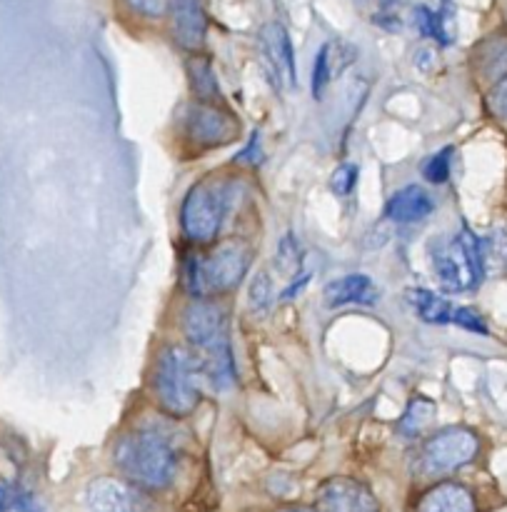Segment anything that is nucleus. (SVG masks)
Masks as SVG:
<instances>
[{
  "label": "nucleus",
  "mask_w": 507,
  "mask_h": 512,
  "mask_svg": "<svg viewBox=\"0 0 507 512\" xmlns=\"http://www.w3.org/2000/svg\"><path fill=\"white\" fill-rule=\"evenodd\" d=\"M490 110H493L498 118L507 120V75L495 85L493 93H490Z\"/></svg>",
  "instance_id": "nucleus-30"
},
{
  "label": "nucleus",
  "mask_w": 507,
  "mask_h": 512,
  "mask_svg": "<svg viewBox=\"0 0 507 512\" xmlns=\"http://www.w3.org/2000/svg\"><path fill=\"white\" fill-rule=\"evenodd\" d=\"M355 183H358V168L355 165H340L333 178H330V190L340 198H348L355 190Z\"/></svg>",
  "instance_id": "nucleus-26"
},
{
  "label": "nucleus",
  "mask_w": 507,
  "mask_h": 512,
  "mask_svg": "<svg viewBox=\"0 0 507 512\" xmlns=\"http://www.w3.org/2000/svg\"><path fill=\"white\" fill-rule=\"evenodd\" d=\"M433 415H435V405L430 403V400L418 398L413 405H410L408 413L403 415V420H400V433L408 435V438H415V435L423 433V428L430 423Z\"/></svg>",
  "instance_id": "nucleus-20"
},
{
  "label": "nucleus",
  "mask_w": 507,
  "mask_h": 512,
  "mask_svg": "<svg viewBox=\"0 0 507 512\" xmlns=\"http://www.w3.org/2000/svg\"><path fill=\"white\" fill-rule=\"evenodd\" d=\"M183 123L190 138L205 148H218V145L230 143L238 135V123L233 120V115L205 103L190 105Z\"/></svg>",
  "instance_id": "nucleus-8"
},
{
  "label": "nucleus",
  "mask_w": 507,
  "mask_h": 512,
  "mask_svg": "<svg viewBox=\"0 0 507 512\" xmlns=\"http://www.w3.org/2000/svg\"><path fill=\"white\" fill-rule=\"evenodd\" d=\"M3 512H45V510L43 505H40L35 498H30V495H18V498H13L8 505H5Z\"/></svg>",
  "instance_id": "nucleus-31"
},
{
  "label": "nucleus",
  "mask_w": 507,
  "mask_h": 512,
  "mask_svg": "<svg viewBox=\"0 0 507 512\" xmlns=\"http://www.w3.org/2000/svg\"><path fill=\"white\" fill-rule=\"evenodd\" d=\"M248 303L253 310H265L273 303V280H270L268 270H260L255 273L253 283L248 290Z\"/></svg>",
  "instance_id": "nucleus-23"
},
{
  "label": "nucleus",
  "mask_w": 507,
  "mask_h": 512,
  "mask_svg": "<svg viewBox=\"0 0 507 512\" xmlns=\"http://www.w3.org/2000/svg\"><path fill=\"white\" fill-rule=\"evenodd\" d=\"M170 15H173V33L183 48L198 50L208 33V20L200 0H170Z\"/></svg>",
  "instance_id": "nucleus-11"
},
{
  "label": "nucleus",
  "mask_w": 507,
  "mask_h": 512,
  "mask_svg": "<svg viewBox=\"0 0 507 512\" xmlns=\"http://www.w3.org/2000/svg\"><path fill=\"white\" fill-rule=\"evenodd\" d=\"M320 512H380L375 495L353 478H335L320 488Z\"/></svg>",
  "instance_id": "nucleus-9"
},
{
  "label": "nucleus",
  "mask_w": 507,
  "mask_h": 512,
  "mask_svg": "<svg viewBox=\"0 0 507 512\" xmlns=\"http://www.w3.org/2000/svg\"><path fill=\"white\" fill-rule=\"evenodd\" d=\"M115 465L133 485L145 490H163L173 483L175 450L168 438L155 430H138L115 445Z\"/></svg>",
  "instance_id": "nucleus-1"
},
{
  "label": "nucleus",
  "mask_w": 507,
  "mask_h": 512,
  "mask_svg": "<svg viewBox=\"0 0 507 512\" xmlns=\"http://www.w3.org/2000/svg\"><path fill=\"white\" fill-rule=\"evenodd\" d=\"M483 258H485V270L493 265L495 270L500 268H507V238L503 235L500 238V233L490 235L488 240H483Z\"/></svg>",
  "instance_id": "nucleus-25"
},
{
  "label": "nucleus",
  "mask_w": 507,
  "mask_h": 512,
  "mask_svg": "<svg viewBox=\"0 0 507 512\" xmlns=\"http://www.w3.org/2000/svg\"><path fill=\"white\" fill-rule=\"evenodd\" d=\"M418 512H475V500L463 485L443 483L420 500Z\"/></svg>",
  "instance_id": "nucleus-17"
},
{
  "label": "nucleus",
  "mask_w": 507,
  "mask_h": 512,
  "mask_svg": "<svg viewBox=\"0 0 507 512\" xmlns=\"http://www.w3.org/2000/svg\"><path fill=\"white\" fill-rule=\"evenodd\" d=\"M183 335L195 353L228 340V320L223 308L210 300H193L183 310Z\"/></svg>",
  "instance_id": "nucleus-7"
},
{
  "label": "nucleus",
  "mask_w": 507,
  "mask_h": 512,
  "mask_svg": "<svg viewBox=\"0 0 507 512\" xmlns=\"http://www.w3.org/2000/svg\"><path fill=\"white\" fill-rule=\"evenodd\" d=\"M238 163L243 165H258L260 160H263V148H260V135L253 133L250 135L248 145H245V150H240L238 153Z\"/></svg>",
  "instance_id": "nucleus-29"
},
{
  "label": "nucleus",
  "mask_w": 507,
  "mask_h": 512,
  "mask_svg": "<svg viewBox=\"0 0 507 512\" xmlns=\"http://www.w3.org/2000/svg\"><path fill=\"white\" fill-rule=\"evenodd\" d=\"M300 263H303V250H300L298 238H295L293 233H288L283 240H280L278 260H275V265H278L280 273L290 275V278H293V275L298 278Z\"/></svg>",
  "instance_id": "nucleus-21"
},
{
  "label": "nucleus",
  "mask_w": 507,
  "mask_h": 512,
  "mask_svg": "<svg viewBox=\"0 0 507 512\" xmlns=\"http://www.w3.org/2000/svg\"><path fill=\"white\" fill-rule=\"evenodd\" d=\"M478 455V438L468 428H448L433 435L418 453V473L425 478L448 475L468 465Z\"/></svg>",
  "instance_id": "nucleus-6"
},
{
  "label": "nucleus",
  "mask_w": 507,
  "mask_h": 512,
  "mask_svg": "<svg viewBox=\"0 0 507 512\" xmlns=\"http://www.w3.org/2000/svg\"><path fill=\"white\" fill-rule=\"evenodd\" d=\"M263 50L265 63L270 65L275 75V83L295 85V50L290 43L288 30L280 23H268L263 30Z\"/></svg>",
  "instance_id": "nucleus-10"
},
{
  "label": "nucleus",
  "mask_w": 507,
  "mask_h": 512,
  "mask_svg": "<svg viewBox=\"0 0 507 512\" xmlns=\"http://www.w3.org/2000/svg\"><path fill=\"white\" fill-rule=\"evenodd\" d=\"M225 220V193L213 183H198L188 190L180 208V225L193 243H210L218 238Z\"/></svg>",
  "instance_id": "nucleus-5"
},
{
  "label": "nucleus",
  "mask_w": 507,
  "mask_h": 512,
  "mask_svg": "<svg viewBox=\"0 0 507 512\" xmlns=\"http://www.w3.org/2000/svg\"><path fill=\"white\" fill-rule=\"evenodd\" d=\"M190 75H193V88L200 98L208 100L210 95L218 93V88H215L213 68H210L208 60H195V63H190Z\"/></svg>",
  "instance_id": "nucleus-24"
},
{
  "label": "nucleus",
  "mask_w": 507,
  "mask_h": 512,
  "mask_svg": "<svg viewBox=\"0 0 507 512\" xmlns=\"http://www.w3.org/2000/svg\"><path fill=\"white\" fill-rule=\"evenodd\" d=\"M5 505H8V490H5V485L0 483V512L5 510Z\"/></svg>",
  "instance_id": "nucleus-32"
},
{
  "label": "nucleus",
  "mask_w": 507,
  "mask_h": 512,
  "mask_svg": "<svg viewBox=\"0 0 507 512\" xmlns=\"http://www.w3.org/2000/svg\"><path fill=\"white\" fill-rule=\"evenodd\" d=\"M435 210L433 198L420 185H405L398 193L390 195L388 205H385V218L393 223H420L428 218Z\"/></svg>",
  "instance_id": "nucleus-12"
},
{
  "label": "nucleus",
  "mask_w": 507,
  "mask_h": 512,
  "mask_svg": "<svg viewBox=\"0 0 507 512\" xmlns=\"http://www.w3.org/2000/svg\"><path fill=\"white\" fill-rule=\"evenodd\" d=\"M198 370L203 378H208V383L218 390L233 388L235 383V360H233V348H230V340L223 343H215L210 348L198 350L193 355Z\"/></svg>",
  "instance_id": "nucleus-13"
},
{
  "label": "nucleus",
  "mask_w": 507,
  "mask_h": 512,
  "mask_svg": "<svg viewBox=\"0 0 507 512\" xmlns=\"http://www.w3.org/2000/svg\"><path fill=\"white\" fill-rule=\"evenodd\" d=\"M355 60V48H350L348 43H340V40H330L320 48L318 58H315L313 68V95L315 98H323L325 88L330 85V80L338 73H343L350 63Z\"/></svg>",
  "instance_id": "nucleus-15"
},
{
  "label": "nucleus",
  "mask_w": 507,
  "mask_h": 512,
  "mask_svg": "<svg viewBox=\"0 0 507 512\" xmlns=\"http://www.w3.org/2000/svg\"><path fill=\"white\" fill-rule=\"evenodd\" d=\"M450 168H453V148H443L425 160L423 175L428 183L440 185L450 178Z\"/></svg>",
  "instance_id": "nucleus-22"
},
{
  "label": "nucleus",
  "mask_w": 507,
  "mask_h": 512,
  "mask_svg": "<svg viewBox=\"0 0 507 512\" xmlns=\"http://www.w3.org/2000/svg\"><path fill=\"white\" fill-rule=\"evenodd\" d=\"M283 512H315V510H310V508H288V510H283Z\"/></svg>",
  "instance_id": "nucleus-33"
},
{
  "label": "nucleus",
  "mask_w": 507,
  "mask_h": 512,
  "mask_svg": "<svg viewBox=\"0 0 507 512\" xmlns=\"http://www.w3.org/2000/svg\"><path fill=\"white\" fill-rule=\"evenodd\" d=\"M415 20H418L420 33L435 38L440 45H450L455 40V5L450 0H443V8L418 5Z\"/></svg>",
  "instance_id": "nucleus-16"
},
{
  "label": "nucleus",
  "mask_w": 507,
  "mask_h": 512,
  "mask_svg": "<svg viewBox=\"0 0 507 512\" xmlns=\"http://www.w3.org/2000/svg\"><path fill=\"white\" fill-rule=\"evenodd\" d=\"M250 250L243 243H225L208 260H185L183 283L193 298L203 300L213 293L233 290L248 273Z\"/></svg>",
  "instance_id": "nucleus-4"
},
{
  "label": "nucleus",
  "mask_w": 507,
  "mask_h": 512,
  "mask_svg": "<svg viewBox=\"0 0 507 512\" xmlns=\"http://www.w3.org/2000/svg\"><path fill=\"white\" fill-rule=\"evenodd\" d=\"M453 323L460 325V328H465V330H473V333H480V335L488 333V325H485L483 315H480L478 310H473V308H458V310H455Z\"/></svg>",
  "instance_id": "nucleus-27"
},
{
  "label": "nucleus",
  "mask_w": 507,
  "mask_h": 512,
  "mask_svg": "<svg viewBox=\"0 0 507 512\" xmlns=\"http://www.w3.org/2000/svg\"><path fill=\"white\" fill-rule=\"evenodd\" d=\"M408 300L415 310H418L420 318L425 323H433V325H448L453 323L455 318V305L450 300L440 298L438 293H430V290H408Z\"/></svg>",
  "instance_id": "nucleus-19"
},
{
  "label": "nucleus",
  "mask_w": 507,
  "mask_h": 512,
  "mask_svg": "<svg viewBox=\"0 0 507 512\" xmlns=\"http://www.w3.org/2000/svg\"><path fill=\"white\" fill-rule=\"evenodd\" d=\"M200 370L190 353H185L178 345H165L155 360L153 388L155 398L170 415H190L198 408Z\"/></svg>",
  "instance_id": "nucleus-3"
},
{
  "label": "nucleus",
  "mask_w": 507,
  "mask_h": 512,
  "mask_svg": "<svg viewBox=\"0 0 507 512\" xmlns=\"http://www.w3.org/2000/svg\"><path fill=\"white\" fill-rule=\"evenodd\" d=\"M128 3L130 8L148 15V18H160L165 10H170V0H128Z\"/></svg>",
  "instance_id": "nucleus-28"
},
{
  "label": "nucleus",
  "mask_w": 507,
  "mask_h": 512,
  "mask_svg": "<svg viewBox=\"0 0 507 512\" xmlns=\"http://www.w3.org/2000/svg\"><path fill=\"white\" fill-rule=\"evenodd\" d=\"M323 298L328 308H343V305H370L378 298V288L373 280L363 273L343 275L325 285Z\"/></svg>",
  "instance_id": "nucleus-14"
},
{
  "label": "nucleus",
  "mask_w": 507,
  "mask_h": 512,
  "mask_svg": "<svg viewBox=\"0 0 507 512\" xmlns=\"http://www.w3.org/2000/svg\"><path fill=\"white\" fill-rule=\"evenodd\" d=\"M88 503L98 512H128L133 505V493L118 480L103 478L88 488Z\"/></svg>",
  "instance_id": "nucleus-18"
},
{
  "label": "nucleus",
  "mask_w": 507,
  "mask_h": 512,
  "mask_svg": "<svg viewBox=\"0 0 507 512\" xmlns=\"http://www.w3.org/2000/svg\"><path fill=\"white\" fill-rule=\"evenodd\" d=\"M430 263L440 283L453 293L478 288L485 275L483 240L470 228H463L450 238H438L430 243Z\"/></svg>",
  "instance_id": "nucleus-2"
}]
</instances>
